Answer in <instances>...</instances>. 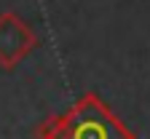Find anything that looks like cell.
<instances>
[{"instance_id":"cell-1","label":"cell","mask_w":150,"mask_h":139,"mask_svg":"<svg viewBox=\"0 0 150 139\" xmlns=\"http://www.w3.org/2000/svg\"><path fill=\"white\" fill-rule=\"evenodd\" d=\"M35 48V32L16 13L0 16V64L13 67Z\"/></svg>"}]
</instances>
